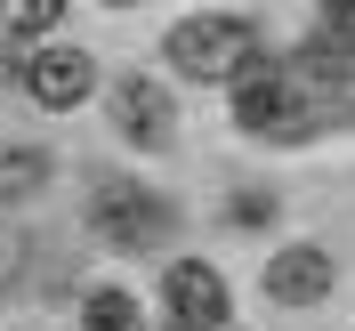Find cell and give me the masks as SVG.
<instances>
[{
	"mask_svg": "<svg viewBox=\"0 0 355 331\" xmlns=\"http://www.w3.org/2000/svg\"><path fill=\"white\" fill-rule=\"evenodd\" d=\"M57 17H65V0H0V24L8 33H49Z\"/></svg>",
	"mask_w": 355,
	"mask_h": 331,
	"instance_id": "obj_9",
	"label": "cell"
},
{
	"mask_svg": "<svg viewBox=\"0 0 355 331\" xmlns=\"http://www.w3.org/2000/svg\"><path fill=\"white\" fill-rule=\"evenodd\" d=\"M81 323L89 331H137V299L130 291H97V299L81 307Z\"/></svg>",
	"mask_w": 355,
	"mask_h": 331,
	"instance_id": "obj_8",
	"label": "cell"
},
{
	"mask_svg": "<svg viewBox=\"0 0 355 331\" xmlns=\"http://www.w3.org/2000/svg\"><path fill=\"white\" fill-rule=\"evenodd\" d=\"M162 299H170L178 331H218V323H226V275H218V266H202V259H178L170 283H162Z\"/></svg>",
	"mask_w": 355,
	"mask_h": 331,
	"instance_id": "obj_5",
	"label": "cell"
},
{
	"mask_svg": "<svg viewBox=\"0 0 355 331\" xmlns=\"http://www.w3.org/2000/svg\"><path fill=\"white\" fill-rule=\"evenodd\" d=\"M266 299H275V307H315V299H331V251L323 243H283L266 259Z\"/></svg>",
	"mask_w": 355,
	"mask_h": 331,
	"instance_id": "obj_4",
	"label": "cell"
},
{
	"mask_svg": "<svg viewBox=\"0 0 355 331\" xmlns=\"http://www.w3.org/2000/svg\"><path fill=\"white\" fill-rule=\"evenodd\" d=\"M105 8H130V0H105Z\"/></svg>",
	"mask_w": 355,
	"mask_h": 331,
	"instance_id": "obj_11",
	"label": "cell"
},
{
	"mask_svg": "<svg viewBox=\"0 0 355 331\" xmlns=\"http://www.w3.org/2000/svg\"><path fill=\"white\" fill-rule=\"evenodd\" d=\"M89 89H97L89 49H33V97L41 105H81Z\"/></svg>",
	"mask_w": 355,
	"mask_h": 331,
	"instance_id": "obj_7",
	"label": "cell"
},
{
	"mask_svg": "<svg viewBox=\"0 0 355 331\" xmlns=\"http://www.w3.org/2000/svg\"><path fill=\"white\" fill-rule=\"evenodd\" d=\"M113 130L137 137V146H162L170 137V89L146 81V73H121L113 81Z\"/></svg>",
	"mask_w": 355,
	"mask_h": 331,
	"instance_id": "obj_6",
	"label": "cell"
},
{
	"mask_svg": "<svg viewBox=\"0 0 355 331\" xmlns=\"http://www.w3.org/2000/svg\"><path fill=\"white\" fill-rule=\"evenodd\" d=\"M89 226H97V243L113 251H146L170 235V210H162L146 186H130V178H97L89 186Z\"/></svg>",
	"mask_w": 355,
	"mask_h": 331,
	"instance_id": "obj_3",
	"label": "cell"
},
{
	"mask_svg": "<svg viewBox=\"0 0 355 331\" xmlns=\"http://www.w3.org/2000/svg\"><path fill=\"white\" fill-rule=\"evenodd\" d=\"M323 8H331V24H339V17H355V0H323Z\"/></svg>",
	"mask_w": 355,
	"mask_h": 331,
	"instance_id": "obj_10",
	"label": "cell"
},
{
	"mask_svg": "<svg viewBox=\"0 0 355 331\" xmlns=\"http://www.w3.org/2000/svg\"><path fill=\"white\" fill-rule=\"evenodd\" d=\"M234 121H243L250 137H291V130H307V89L291 81V65L250 57V65L234 73Z\"/></svg>",
	"mask_w": 355,
	"mask_h": 331,
	"instance_id": "obj_2",
	"label": "cell"
},
{
	"mask_svg": "<svg viewBox=\"0 0 355 331\" xmlns=\"http://www.w3.org/2000/svg\"><path fill=\"white\" fill-rule=\"evenodd\" d=\"M170 65L186 73V81H234V73L259 57V33H250L243 17H186L170 24Z\"/></svg>",
	"mask_w": 355,
	"mask_h": 331,
	"instance_id": "obj_1",
	"label": "cell"
}]
</instances>
